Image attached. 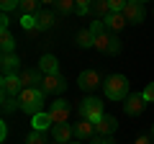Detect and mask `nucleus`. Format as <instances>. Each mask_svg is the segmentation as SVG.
<instances>
[{
	"mask_svg": "<svg viewBox=\"0 0 154 144\" xmlns=\"http://www.w3.org/2000/svg\"><path fill=\"white\" fill-rule=\"evenodd\" d=\"M44 90L41 88H23V93L18 95V100H21V111L28 113V116H36V113H41V105H44Z\"/></svg>",
	"mask_w": 154,
	"mask_h": 144,
	"instance_id": "obj_1",
	"label": "nucleus"
},
{
	"mask_svg": "<svg viewBox=\"0 0 154 144\" xmlns=\"http://www.w3.org/2000/svg\"><path fill=\"white\" fill-rule=\"evenodd\" d=\"M103 90H105V98H110V100H126L128 98V80H126V75H110V77L103 83Z\"/></svg>",
	"mask_w": 154,
	"mask_h": 144,
	"instance_id": "obj_2",
	"label": "nucleus"
},
{
	"mask_svg": "<svg viewBox=\"0 0 154 144\" xmlns=\"http://www.w3.org/2000/svg\"><path fill=\"white\" fill-rule=\"evenodd\" d=\"M80 116L88 118V121H93V124H98L100 118L105 116L103 113V103H100L98 98H85L82 103H80Z\"/></svg>",
	"mask_w": 154,
	"mask_h": 144,
	"instance_id": "obj_3",
	"label": "nucleus"
},
{
	"mask_svg": "<svg viewBox=\"0 0 154 144\" xmlns=\"http://www.w3.org/2000/svg\"><path fill=\"white\" fill-rule=\"evenodd\" d=\"M38 88L44 90V93H49V95H59V93L67 90V80L62 75H44V80H41Z\"/></svg>",
	"mask_w": 154,
	"mask_h": 144,
	"instance_id": "obj_4",
	"label": "nucleus"
},
{
	"mask_svg": "<svg viewBox=\"0 0 154 144\" xmlns=\"http://www.w3.org/2000/svg\"><path fill=\"white\" fill-rule=\"evenodd\" d=\"M123 16H126L128 23L139 26V23L144 21V16H146V11H144V3H139V0H128L126 8H123Z\"/></svg>",
	"mask_w": 154,
	"mask_h": 144,
	"instance_id": "obj_5",
	"label": "nucleus"
},
{
	"mask_svg": "<svg viewBox=\"0 0 154 144\" xmlns=\"http://www.w3.org/2000/svg\"><path fill=\"white\" fill-rule=\"evenodd\" d=\"M49 116L54 124H67V118H69V103L64 98H57L49 108Z\"/></svg>",
	"mask_w": 154,
	"mask_h": 144,
	"instance_id": "obj_6",
	"label": "nucleus"
},
{
	"mask_svg": "<svg viewBox=\"0 0 154 144\" xmlns=\"http://www.w3.org/2000/svg\"><path fill=\"white\" fill-rule=\"evenodd\" d=\"M0 88H3V95H13V98H18L23 93V83H21L18 75H3Z\"/></svg>",
	"mask_w": 154,
	"mask_h": 144,
	"instance_id": "obj_7",
	"label": "nucleus"
},
{
	"mask_svg": "<svg viewBox=\"0 0 154 144\" xmlns=\"http://www.w3.org/2000/svg\"><path fill=\"white\" fill-rule=\"evenodd\" d=\"M41 75H44V72H41V70H33V67H26V70L18 72V77H21L23 88H38V85H41V80H44Z\"/></svg>",
	"mask_w": 154,
	"mask_h": 144,
	"instance_id": "obj_8",
	"label": "nucleus"
},
{
	"mask_svg": "<svg viewBox=\"0 0 154 144\" xmlns=\"http://www.w3.org/2000/svg\"><path fill=\"white\" fill-rule=\"evenodd\" d=\"M77 83H80V88L82 90H95L100 85V75H98V70H82L80 72V77H77Z\"/></svg>",
	"mask_w": 154,
	"mask_h": 144,
	"instance_id": "obj_9",
	"label": "nucleus"
},
{
	"mask_svg": "<svg viewBox=\"0 0 154 144\" xmlns=\"http://www.w3.org/2000/svg\"><path fill=\"white\" fill-rule=\"evenodd\" d=\"M0 67H3V75H18L21 72V59H18L16 52H8L0 59Z\"/></svg>",
	"mask_w": 154,
	"mask_h": 144,
	"instance_id": "obj_10",
	"label": "nucleus"
},
{
	"mask_svg": "<svg viewBox=\"0 0 154 144\" xmlns=\"http://www.w3.org/2000/svg\"><path fill=\"white\" fill-rule=\"evenodd\" d=\"M116 129H118V121H116L113 116H108V113L95 124V134H98V136H113Z\"/></svg>",
	"mask_w": 154,
	"mask_h": 144,
	"instance_id": "obj_11",
	"label": "nucleus"
},
{
	"mask_svg": "<svg viewBox=\"0 0 154 144\" xmlns=\"http://www.w3.org/2000/svg\"><path fill=\"white\" fill-rule=\"evenodd\" d=\"M72 136H75V129H72L69 124H54V126H51V139H54V142L67 144Z\"/></svg>",
	"mask_w": 154,
	"mask_h": 144,
	"instance_id": "obj_12",
	"label": "nucleus"
},
{
	"mask_svg": "<svg viewBox=\"0 0 154 144\" xmlns=\"http://www.w3.org/2000/svg\"><path fill=\"white\" fill-rule=\"evenodd\" d=\"M72 129H75V136L77 139H95V136H98V134H95V124L88 121V118H80Z\"/></svg>",
	"mask_w": 154,
	"mask_h": 144,
	"instance_id": "obj_13",
	"label": "nucleus"
},
{
	"mask_svg": "<svg viewBox=\"0 0 154 144\" xmlns=\"http://www.w3.org/2000/svg\"><path fill=\"white\" fill-rule=\"evenodd\" d=\"M144 108H146V100H144V95H128L126 103H123V111H126L128 116H139Z\"/></svg>",
	"mask_w": 154,
	"mask_h": 144,
	"instance_id": "obj_14",
	"label": "nucleus"
},
{
	"mask_svg": "<svg viewBox=\"0 0 154 144\" xmlns=\"http://www.w3.org/2000/svg\"><path fill=\"white\" fill-rule=\"evenodd\" d=\"M38 70L44 72V75H59V59L54 54H44L38 59Z\"/></svg>",
	"mask_w": 154,
	"mask_h": 144,
	"instance_id": "obj_15",
	"label": "nucleus"
},
{
	"mask_svg": "<svg viewBox=\"0 0 154 144\" xmlns=\"http://www.w3.org/2000/svg\"><path fill=\"white\" fill-rule=\"evenodd\" d=\"M31 126H33V131H49V129L54 126V121H51L49 111H41V113H36V116H31Z\"/></svg>",
	"mask_w": 154,
	"mask_h": 144,
	"instance_id": "obj_16",
	"label": "nucleus"
},
{
	"mask_svg": "<svg viewBox=\"0 0 154 144\" xmlns=\"http://www.w3.org/2000/svg\"><path fill=\"white\" fill-rule=\"evenodd\" d=\"M126 26H128V21H126L123 13H110V16L105 18V28H108L110 33H118L121 28H126Z\"/></svg>",
	"mask_w": 154,
	"mask_h": 144,
	"instance_id": "obj_17",
	"label": "nucleus"
},
{
	"mask_svg": "<svg viewBox=\"0 0 154 144\" xmlns=\"http://www.w3.org/2000/svg\"><path fill=\"white\" fill-rule=\"evenodd\" d=\"M54 21H57V13H51V11H38L36 13V28L38 31H49L54 26Z\"/></svg>",
	"mask_w": 154,
	"mask_h": 144,
	"instance_id": "obj_18",
	"label": "nucleus"
},
{
	"mask_svg": "<svg viewBox=\"0 0 154 144\" xmlns=\"http://www.w3.org/2000/svg\"><path fill=\"white\" fill-rule=\"evenodd\" d=\"M90 13H93L95 18H100V21H105V18H108L113 11H110V3H108V0H93Z\"/></svg>",
	"mask_w": 154,
	"mask_h": 144,
	"instance_id": "obj_19",
	"label": "nucleus"
},
{
	"mask_svg": "<svg viewBox=\"0 0 154 144\" xmlns=\"http://www.w3.org/2000/svg\"><path fill=\"white\" fill-rule=\"evenodd\" d=\"M75 41H77V46H80V49H90V46H95V36H93V31H90V28H80V31H77V36H75Z\"/></svg>",
	"mask_w": 154,
	"mask_h": 144,
	"instance_id": "obj_20",
	"label": "nucleus"
},
{
	"mask_svg": "<svg viewBox=\"0 0 154 144\" xmlns=\"http://www.w3.org/2000/svg\"><path fill=\"white\" fill-rule=\"evenodd\" d=\"M113 36H116V33H110V31L98 33V36H95V49H98V52H103V54H108L110 44H113Z\"/></svg>",
	"mask_w": 154,
	"mask_h": 144,
	"instance_id": "obj_21",
	"label": "nucleus"
},
{
	"mask_svg": "<svg viewBox=\"0 0 154 144\" xmlns=\"http://www.w3.org/2000/svg\"><path fill=\"white\" fill-rule=\"evenodd\" d=\"M0 46H3V54L13 52L16 49V36H13L11 31H0Z\"/></svg>",
	"mask_w": 154,
	"mask_h": 144,
	"instance_id": "obj_22",
	"label": "nucleus"
},
{
	"mask_svg": "<svg viewBox=\"0 0 154 144\" xmlns=\"http://www.w3.org/2000/svg\"><path fill=\"white\" fill-rule=\"evenodd\" d=\"M75 11H77L75 0H57V13H59V16H72Z\"/></svg>",
	"mask_w": 154,
	"mask_h": 144,
	"instance_id": "obj_23",
	"label": "nucleus"
},
{
	"mask_svg": "<svg viewBox=\"0 0 154 144\" xmlns=\"http://www.w3.org/2000/svg\"><path fill=\"white\" fill-rule=\"evenodd\" d=\"M38 3H41V0H21V13L23 16H36Z\"/></svg>",
	"mask_w": 154,
	"mask_h": 144,
	"instance_id": "obj_24",
	"label": "nucleus"
},
{
	"mask_svg": "<svg viewBox=\"0 0 154 144\" xmlns=\"http://www.w3.org/2000/svg\"><path fill=\"white\" fill-rule=\"evenodd\" d=\"M16 108H21V100L13 95H3V113H13Z\"/></svg>",
	"mask_w": 154,
	"mask_h": 144,
	"instance_id": "obj_25",
	"label": "nucleus"
},
{
	"mask_svg": "<svg viewBox=\"0 0 154 144\" xmlns=\"http://www.w3.org/2000/svg\"><path fill=\"white\" fill-rule=\"evenodd\" d=\"M26 144H49L46 142V131H31L26 136Z\"/></svg>",
	"mask_w": 154,
	"mask_h": 144,
	"instance_id": "obj_26",
	"label": "nucleus"
},
{
	"mask_svg": "<svg viewBox=\"0 0 154 144\" xmlns=\"http://www.w3.org/2000/svg\"><path fill=\"white\" fill-rule=\"evenodd\" d=\"M0 8H3V13H11L16 8H21V0H0Z\"/></svg>",
	"mask_w": 154,
	"mask_h": 144,
	"instance_id": "obj_27",
	"label": "nucleus"
},
{
	"mask_svg": "<svg viewBox=\"0 0 154 144\" xmlns=\"http://www.w3.org/2000/svg\"><path fill=\"white\" fill-rule=\"evenodd\" d=\"M21 26L26 31H33L36 28V16H21Z\"/></svg>",
	"mask_w": 154,
	"mask_h": 144,
	"instance_id": "obj_28",
	"label": "nucleus"
},
{
	"mask_svg": "<svg viewBox=\"0 0 154 144\" xmlns=\"http://www.w3.org/2000/svg\"><path fill=\"white\" fill-rule=\"evenodd\" d=\"M75 3H77V13H80V16L90 13V5H93V0H75Z\"/></svg>",
	"mask_w": 154,
	"mask_h": 144,
	"instance_id": "obj_29",
	"label": "nucleus"
},
{
	"mask_svg": "<svg viewBox=\"0 0 154 144\" xmlns=\"http://www.w3.org/2000/svg\"><path fill=\"white\" fill-rule=\"evenodd\" d=\"M108 3H110V11L113 13H123V8H126L128 0H108Z\"/></svg>",
	"mask_w": 154,
	"mask_h": 144,
	"instance_id": "obj_30",
	"label": "nucleus"
},
{
	"mask_svg": "<svg viewBox=\"0 0 154 144\" xmlns=\"http://www.w3.org/2000/svg\"><path fill=\"white\" fill-rule=\"evenodd\" d=\"M144 100H146V103H154V83H149L146 88H144Z\"/></svg>",
	"mask_w": 154,
	"mask_h": 144,
	"instance_id": "obj_31",
	"label": "nucleus"
},
{
	"mask_svg": "<svg viewBox=\"0 0 154 144\" xmlns=\"http://www.w3.org/2000/svg\"><path fill=\"white\" fill-rule=\"evenodd\" d=\"M108 54H121V41H118V36H113V44H110Z\"/></svg>",
	"mask_w": 154,
	"mask_h": 144,
	"instance_id": "obj_32",
	"label": "nucleus"
},
{
	"mask_svg": "<svg viewBox=\"0 0 154 144\" xmlns=\"http://www.w3.org/2000/svg\"><path fill=\"white\" fill-rule=\"evenodd\" d=\"M134 144H154V136H152V134H141Z\"/></svg>",
	"mask_w": 154,
	"mask_h": 144,
	"instance_id": "obj_33",
	"label": "nucleus"
},
{
	"mask_svg": "<svg viewBox=\"0 0 154 144\" xmlns=\"http://www.w3.org/2000/svg\"><path fill=\"white\" fill-rule=\"evenodd\" d=\"M8 26H11V18H8V13H3L0 16V31H8Z\"/></svg>",
	"mask_w": 154,
	"mask_h": 144,
	"instance_id": "obj_34",
	"label": "nucleus"
},
{
	"mask_svg": "<svg viewBox=\"0 0 154 144\" xmlns=\"http://www.w3.org/2000/svg\"><path fill=\"white\" fill-rule=\"evenodd\" d=\"M93 144H116V142H113V136H95Z\"/></svg>",
	"mask_w": 154,
	"mask_h": 144,
	"instance_id": "obj_35",
	"label": "nucleus"
},
{
	"mask_svg": "<svg viewBox=\"0 0 154 144\" xmlns=\"http://www.w3.org/2000/svg\"><path fill=\"white\" fill-rule=\"evenodd\" d=\"M5 139H8V126L0 124V142H5Z\"/></svg>",
	"mask_w": 154,
	"mask_h": 144,
	"instance_id": "obj_36",
	"label": "nucleus"
},
{
	"mask_svg": "<svg viewBox=\"0 0 154 144\" xmlns=\"http://www.w3.org/2000/svg\"><path fill=\"white\" fill-rule=\"evenodd\" d=\"M44 5H57V0H41Z\"/></svg>",
	"mask_w": 154,
	"mask_h": 144,
	"instance_id": "obj_37",
	"label": "nucleus"
},
{
	"mask_svg": "<svg viewBox=\"0 0 154 144\" xmlns=\"http://www.w3.org/2000/svg\"><path fill=\"white\" fill-rule=\"evenodd\" d=\"M67 144H82V139H75V142H67Z\"/></svg>",
	"mask_w": 154,
	"mask_h": 144,
	"instance_id": "obj_38",
	"label": "nucleus"
},
{
	"mask_svg": "<svg viewBox=\"0 0 154 144\" xmlns=\"http://www.w3.org/2000/svg\"><path fill=\"white\" fill-rule=\"evenodd\" d=\"M49 144H59V142H54V139H51V142H49Z\"/></svg>",
	"mask_w": 154,
	"mask_h": 144,
	"instance_id": "obj_39",
	"label": "nucleus"
},
{
	"mask_svg": "<svg viewBox=\"0 0 154 144\" xmlns=\"http://www.w3.org/2000/svg\"><path fill=\"white\" fill-rule=\"evenodd\" d=\"M152 136H154V124H152Z\"/></svg>",
	"mask_w": 154,
	"mask_h": 144,
	"instance_id": "obj_40",
	"label": "nucleus"
},
{
	"mask_svg": "<svg viewBox=\"0 0 154 144\" xmlns=\"http://www.w3.org/2000/svg\"><path fill=\"white\" fill-rule=\"evenodd\" d=\"M139 3H144V0H139Z\"/></svg>",
	"mask_w": 154,
	"mask_h": 144,
	"instance_id": "obj_41",
	"label": "nucleus"
}]
</instances>
